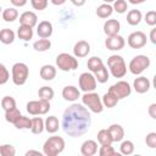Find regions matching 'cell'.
Here are the masks:
<instances>
[{"mask_svg":"<svg viewBox=\"0 0 156 156\" xmlns=\"http://www.w3.org/2000/svg\"><path fill=\"white\" fill-rule=\"evenodd\" d=\"M90 124V112L80 104H72L65 110L62 115V129L71 138H78L85 134L89 130Z\"/></svg>","mask_w":156,"mask_h":156,"instance_id":"1","label":"cell"},{"mask_svg":"<svg viewBox=\"0 0 156 156\" xmlns=\"http://www.w3.org/2000/svg\"><path fill=\"white\" fill-rule=\"evenodd\" d=\"M65 149V140L62 136L52 135L48 138L43 145V154L46 156H56Z\"/></svg>","mask_w":156,"mask_h":156,"instance_id":"2","label":"cell"},{"mask_svg":"<svg viewBox=\"0 0 156 156\" xmlns=\"http://www.w3.org/2000/svg\"><path fill=\"white\" fill-rule=\"evenodd\" d=\"M107 66L115 78H122L127 73V65L123 57L119 55H111L107 58Z\"/></svg>","mask_w":156,"mask_h":156,"instance_id":"3","label":"cell"},{"mask_svg":"<svg viewBox=\"0 0 156 156\" xmlns=\"http://www.w3.org/2000/svg\"><path fill=\"white\" fill-rule=\"evenodd\" d=\"M82 102L85 107H88V110H90L94 113H101L104 110L101 98L99 96L98 93H94V91L84 93V95L82 96Z\"/></svg>","mask_w":156,"mask_h":156,"instance_id":"4","label":"cell"},{"mask_svg":"<svg viewBox=\"0 0 156 156\" xmlns=\"http://www.w3.org/2000/svg\"><path fill=\"white\" fill-rule=\"evenodd\" d=\"M11 73H12V82H13V84L20 87V85H23L27 82L28 76H29V68L23 62H16L12 66Z\"/></svg>","mask_w":156,"mask_h":156,"instance_id":"5","label":"cell"},{"mask_svg":"<svg viewBox=\"0 0 156 156\" xmlns=\"http://www.w3.org/2000/svg\"><path fill=\"white\" fill-rule=\"evenodd\" d=\"M56 66L63 72L74 71L78 68V60L76 56H72L67 52H61L56 57Z\"/></svg>","mask_w":156,"mask_h":156,"instance_id":"6","label":"cell"},{"mask_svg":"<svg viewBox=\"0 0 156 156\" xmlns=\"http://www.w3.org/2000/svg\"><path fill=\"white\" fill-rule=\"evenodd\" d=\"M150 63L151 61L146 55H136L130 60L128 68L132 74L138 76V74H141L146 68H149Z\"/></svg>","mask_w":156,"mask_h":156,"instance_id":"7","label":"cell"},{"mask_svg":"<svg viewBox=\"0 0 156 156\" xmlns=\"http://www.w3.org/2000/svg\"><path fill=\"white\" fill-rule=\"evenodd\" d=\"M51 108L50 106V101H45V100H32L27 104V112L29 115L33 116H40V115H45L49 112V110Z\"/></svg>","mask_w":156,"mask_h":156,"instance_id":"8","label":"cell"},{"mask_svg":"<svg viewBox=\"0 0 156 156\" xmlns=\"http://www.w3.org/2000/svg\"><path fill=\"white\" fill-rule=\"evenodd\" d=\"M108 93H111L112 95H115L118 100H122L127 96L130 95L132 93V87L128 82L126 80H119L115 84H112L110 88H108Z\"/></svg>","mask_w":156,"mask_h":156,"instance_id":"9","label":"cell"},{"mask_svg":"<svg viewBox=\"0 0 156 156\" xmlns=\"http://www.w3.org/2000/svg\"><path fill=\"white\" fill-rule=\"evenodd\" d=\"M79 83V88L84 93H89V91H94L96 89V79L94 77L93 73L90 72H84L79 76L78 79Z\"/></svg>","mask_w":156,"mask_h":156,"instance_id":"10","label":"cell"},{"mask_svg":"<svg viewBox=\"0 0 156 156\" xmlns=\"http://www.w3.org/2000/svg\"><path fill=\"white\" fill-rule=\"evenodd\" d=\"M146 34L143 33L141 30H136L129 34L127 43L132 49H141L146 45Z\"/></svg>","mask_w":156,"mask_h":156,"instance_id":"11","label":"cell"},{"mask_svg":"<svg viewBox=\"0 0 156 156\" xmlns=\"http://www.w3.org/2000/svg\"><path fill=\"white\" fill-rule=\"evenodd\" d=\"M124 45H126L124 38L121 37L119 34H116V35H112V37H107V39L105 40V46L111 51L122 50L124 48Z\"/></svg>","mask_w":156,"mask_h":156,"instance_id":"12","label":"cell"},{"mask_svg":"<svg viewBox=\"0 0 156 156\" xmlns=\"http://www.w3.org/2000/svg\"><path fill=\"white\" fill-rule=\"evenodd\" d=\"M54 28H52V23L49 21H41L39 22V24L37 26V33L39 38L43 39H48L52 35Z\"/></svg>","mask_w":156,"mask_h":156,"instance_id":"13","label":"cell"},{"mask_svg":"<svg viewBox=\"0 0 156 156\" xmlns=\"http://www.w3.org/2000/svg\"><path fill=\"white\" fill-rule=\"evenodd\" d=\"M89 52H90V44L88 41H85V40H79L73 46V54L78 58L88 56Z\"/></svg>","mask_w":156,"mask_h":156,"instance_id":"14","label":"cell"},{"mask_svg":"<svg viewBox=\"0 0 156 156\" xmlns=\"http://www.w3.org/2000/svg\"><path fill=\"white\" fill-rule=\"evenodd\" d=\"M150 85H151L150 80H149L146 77H143V76L135 78L134 82H133V88H134V90H135L136 93H139V94L147 93L149 89H150Z\"/></svg>","mask_w":156,"mask_h":156,"instance_id":"15","label":"cell"},{"mask_svg":"<svg viewBox=\"0 0 156 156\" xmlns=\"http://www.w3.org/2000/svg\"><path fill=\"white\" fill-rule=\"evenodd\" d=\"M121 29V23L117 20H107L104 23V33L107 37H112L119 33Z\"/></svg>","mask_w":156,"mask_h":156,"instance_id":"16","label":"cell"},{"mask_svg":"<svg viewBox=\"0 0 156 156\" xmlns=\"http://www.w3.org/2000/svg\"><path fill=\"white\" fill-rule=\"evenodd\" d=\"M38 23V16L33 11H26L20 16V24L22 26H28V27H34Z\"/></svg>","mask_w":156,"mask_h":156,"instance_id":"17","label":"cell"},{"mask_svg":"<svg viewBox=\"0 0 156 156\" xmlns=\"http://www.w3.org/2000/svg\"><path fill=\"white\" fill-rule=\"evenodd\" d=\"M80 96V93L78 90L77 87L74 85H67L62 89V98L66 100V101H76L78 100V98Z\"/></svg>","mask_w":156,"mask_h":156,"instance_id":"18","label":"cell"},{"mask_svg":"<svg viewBox=\"0 0 156 156\" xmlns=\"http://www.w3.org/2000/svg\"><path fill=\"white\" fill-rule=\"evenodd\" d=\"M98 152V144L95 140H85L80 146V154L83 156H93Z\"/></svg>","mask_w":156,"mask_h":156,"instance_id":"19","label":"cell"},{"mask_svg":"<svg viewBox=\"0 0 156 156\" xmlns=\"http://www.w3.org/2000/svg\"><path fill=\"white\" fill-rule=\"evenodd\" d=\"M107 130H108V133H110V135L112 138V141H117L118 143V141L123 140V138H124V129H123L122 126L113 123V124H111L107 128Z\"/></svg>","mask_w":156,"mask_h":156,"instance_id":"20","label":"cell"},{"mask_svg":"<svg viewBox=\"0 0 156 156\" xmlns=\"http://www.w3.org/2000/svg\"><path fill=\"white\" fill-rule=\"evenodd\" d=\"M58 126L60 124H58V119H57L56 116H49L44 122L45 130L48 133H51V134H54V133H56L58 130Z\"/></svg>","mask_w":156,"mask_h":156,"instance_id":"21","label":"cell"},{"mask_svg":"<svg viewBox=\"0 0 156 156\" xmlns=\"http://www.w3.org/2000/svg\"><path fill=\"white\" fill-rule=\"evenodd\" d=\"M56 76V68L52 65H44L40 68V77L44 80H52Z\"/></svg>","mask_w":156,"mask_h":156,"instance_id":"22","label":"cell"},{"mask_svg":"<svg viewBox=\"0 0 156 156\" xmlns=\"http://www.w3.org/2000/svg\"><path fill=\"white\" fill-rule=\"evenodd\" d=\"M143 20V15L139 10H130L127 13V23L130 26H138Z\"/></svg>","mask_w":156,"mask_h":156,"instance_id":"23","label":"cell"},{"mask_svg":"<svg viewBox=\"0 0 156 156\" xmlns=\"http://www.w3.org/2000/svg\"><path fill=\"white\" fill-rule=\"evenodd\" d=\"M17 35L20 39L24 40V41H28L33 38V28L32 27H28V26H22L20 24L18 29H17Z\"/></svg>","mask_w":156,"mask_h":156,"instance_id":"24","label":"cell"},{"mask_svg":"<svg viewBox=\"0 0 156 156\" xmlns=\"http://www.w3.org/2000/svg\"><path fill=\"white\" fill-rule=\"evenodd\" d=\"M15 40V32L10 28H4L0 30V41L5 45L12 44Z\"/></svg>","mask_w":156,"mask_h":156,"instance_id":"25","label":"cell"},{"mask_svg":"<svg viewBox=\"0 0 156 156\" xmlns=\"http://www.w3.org/2000/svg\"><path fill=\"white\" fill-rule=\"evenodd\" d=\"M54 95H55L54 89H52L51 87H48V85L41 87V88H39V90H38V96H39L40 100L50 101V100H52Z\"/></svg>","mask_w":156,"mask_h":156,"instance_id":"26","label":"cell"},{"mask_svg":"<svg viewBox=\"0 0 156 156\" xmlns=\"http://www.w3.org/2000/svg\"><path fill=\"white\" fill-rule=\"evenodd\" d=\"M1 16L5 22H13L18 17V11L15 7H7L1 12Z\"/></svg>","mask_w":156,"mask_h":156,"instance_id":"27","label":"cell"},{"mask_svg":"<svg viewBox=\"0 0 156 156\" xmlns=\"http://www.w3.org/2000/svg\"><path fill=\"white\" fill-rule=\"evenodd\" d=\"M44 129H45V127H44V119L41 117H34V118H32L30 130H32L33 134H41Z\"/></svg>","mask_w":156,"mask_h":156,"instance_id":"28","label":"cell"},{"mask_svg":"<svg viewBox=\"0 0 156 156\" xmlns=\"http://www.w3.org/2000/svg\"><path fill=\"white\" fill-rule=\"evenodd\" d=\"M112 12H113V9L110 4H102L96 9V15L100 18H107L112 15Z\"/></svg>","mask_w":156,"mask_h":156,"instance_id":"29","label":"cell"},{"mask_svg":"<svg viewBox=\"0 0 156 156\" xmlns=\"http://www.w3.org/2000/svg\"><path fill=\"white\" fill-rule=\"evenodd\" d=\"M118 99L115 96V95H112L111 93H106V94H104V96H102V99H101V102H102V105L105 106V107H107V108H112V107H115L117 104H118Z\"/></svg>","mask_w":156,"mask_h":156,"instance_id":"30","label":"cell"},{"mask_svg":"<svg viewBox=\"0 0 156 156\" xmlns=\"http://www.w3.org/2000/svg\"><path fill=\"white\" fill-rule=\"evenodd\" d=\"M98 141L100 143V145H111L113 141H112V138L108 133L107 129H100L98 132Z\"/></svg>","mask_w":156,"mask_h":156,"instance_id":"31","label":"cell"},{"mask_svg":"<svg viewBox=\"0 0 156 156\" xmlns=\"http://www.w3.org/2000/svg\"><path fill=\"white\" fill-rule=\"evenodd\" d=\"M33 48H34L35 51L44 52V51H46V50H49V49L51 48V41H50L49 39H43V38H40L39 40L34 41Z\"/></svg>","mask_w":156,"mask_h":156,"instance_id":"32","label":"cell"},{"mask_svg":"<svg viewBox=\"0 0 156 156\" xmlns=\"http://www.w3.org/2000/svg\"><path fill=\"white\" fill-rule=\"evenodd\" d=\"M94 77L96 79V82H99V83H106L108 80V78H110V73H108L107 68L105 66H102L98 71L94 72Z\"/></svg>","mask_w":156,"mask_h":156,"instance_id":"33","label":"cell"},{"mask_svg":"<svg viewBox=\"0 0 156 156\" xmlns=\"http://www.w3.org/2000/svg\"><path fill=\"white\" fill-rule=\"evenodd\" d=\"M87 66H88L89 71L94 73L95 71H98L100 67L104 66V62H102V60H101L100 57H98V56H93V57H90V58L88 60Z\"/></svg>","mask_w":156,"mask_h":156,"instance_id":"34","label":"cell"},{"mask_svg":"<svg viewBox=\"0 0 156 156\" xmlns=\"http://www.w3.org/2000/svg\"><path fill=\"white\" fill-rule=\"evenodd\" d=\"M13 126L17 129H30V127H32V119L21 115L20 118L13 123Z\"/></svg>","mask_w":156,"mask_h":156,"instance_id":"35","label":"cell"},{"mask_svg":"<svg viewBox=\"0 0 156 156\" xmlns=\"http://www.w3.org/2000/svg\"><path fill=\"white\" fill-rule=\"evenodd\" d=\"M21 116V112L17 107H13V108H10V110H6L5 111V119L9 122V123H15Z\"/></svg>","mask_w":156,"mask_h":156,"instance_id":"36","label":"cell"},{"mask_svg":"<svg viewBox=\"0 0 156 156\" xmlns=\"http://www.w3.org/2000/svg\"><path fill=\"white\" fill-rule=\"evenodd\" d=\"M119 151L122 155H132L134 152V144L130 140H123L119 146Z\"/></svg>","mask_w":156,"mask_h":156,"instance_id":"37","label":"cell"},{"mask_svg":"<svg viewBox=\"0 0 156 156\" xmlns=\"http://www.w3.org/2000/svg\"><path fill=\"white\" fill-rule=\"evenodd\" d=\"M113 11H116L117 13H124L128 10V4L126 0H115L113 1V6H112Z\"/></svg>","mask_w":156,"mask_h":156,"instance_id":"38","label":"cell"},{"mask_svg":"<svg viewBox=\"0 0 156 156\" xmlns=\"http://www.w3.org/2000/svg\"><path fill=\"white\" fill-rule=\"evenodd\" d=\"M1 107L4 108V111L13 108V107H16V100L12 96H9V95L4 96L2 100H1Z\"/></svg>","mask_w":156,"mask_h":156,"instance_id":"39","label":"cell"},{"mask_svg":"<svg viewBox=\"0 0 156 156\" xmlns=\"http://www.w3.org/2000/svg\"><path fill=\"white\" fill-rule=\"evenodd\" d=\"M99 155L100 156H116V155L118 156V154L111 145H101V147L99 150Z\"/></svg>","mask_w":156,"mask_h":156,"instance_id":"40","label":"cell"},{"mask_svg":"<svg viewBox=\"0 0 156 156\" xmlns=\"http://www.w3.org/2000/svg\"><path fill=\"white\" fill-rule=\"evenodd\" d=\"M48 2L49 0H30V5L34 10H38V11H43L46 9L48 6Z\"/></svg>","mask_w":156,"mask_h":156,"instance_id":"41","label":"cell"},{"mask_svg":"<svg viewBox=\"0 0 156 156\" xmlns=\"http://www.w3.org/2000/svg\"><path fill=\"white\" fill-rule=\"evenodd\" d=\"M9 79H10V73H9L7 68L5 67V65L0 63V85L7 83Z\"/></svg>","mask_w":156,"mask_h":156,"instance_id":"42","label":"cell"},{"mask_svg":"<svg viewBox=\"0 0 156 156\" xmlns=\"http://www.w3.org/2000/svg\"><path fill=\"white\" fill-rule=\"evenodd\" d=\"M144 21L146 22V24L154 27V26L156 24V11L151 10V11L146 12V15H145V17H144Z\"/></svg>","mask_w":156,"mask_h":156,"instance_id":"43","label":"cell"},{"mask_svg":"<svg viewBox=\"0 0 156 156\" xmlns=\"http://www.w3.org/2000/svg\"><path fill=\"white\" fill-rule=\"evenodd\" d=\"M1 152H2V156H15L16 149L11 144H4L1 145Z\"/></svg>","mask_w":156,"mask_h":156,"instance_id":"44","label":"cell"},{"mask_svg":"<svg viewBox=\"0 0 156 156\" xmlns=\"http://www.w3.org/2000/svg\"><path fill=\"white\" fill-rule=\"evenodd\" d=\"M145 143L150 149H155L156 147V133L155 132L149 133L145 138Z\"/></svg>","mask_w":156,"mask_h":156,"instance_id":"45","label":"cell"},{"mask_svg":"<svg viewBox=\"0 0 156 156\" xmlns=\"http://www.w3.org/2000/svg\"><path fill=\"white\" fill-rule=\"evenodd\" d=\"M147 112H149V116H150L152 119H155V118H156V104H151V105L149 106Z\"/></svg>","mask_w":156,"mask_h":156,"instance_id":"46","label":"cell"},{"mask_svg":"<svg viewBox=\"0 0 156 156\" xmlns=\"http://www.w3.org/2000/svg\"><path fill=\"white\" fill-rule=\"evenodd\" d=\"M10 1L16 7H22V6H24L27 4V0H10Z\"/></svg>","mask_w":156,"mask_h":156,"instance_id":"47","label":"cell"},{"mask_svg":"<svg viewBox=\"0 0 156 156\" xmlns=\"http://www.w3.org/2000/svg\"><path fill=\"white\" fill-rule=\"evenodd\" d=\"M150 40L152 44H156V28H152L150 30Z\"/></svg>","mask_w":156,"mask_h":156,"instance_id":"48","label":"cell"},{"mask_svg":"<svg viewBox=\"0 0 156 156\" xmlns=\"http://www.w3.org/2000/svg\"><path fill=\"white\" fill-rule=\"evenodd\" d=\"M85 1H87V0H71V2H72L74 6H78V7L83 6V5L85 4Z\"/></svg>","mask_w":156,"mask_h":156,"instance_id":"49","label":"cell"},{"mask_svg":"<svg viewBox=\"0 0 156 156\" xmlns=\"http://www.w3.org/2000/svg\"><path fill=\"white\" fill-rule=\"evenodd\" d=\"M30 155H37V156H41L43 154L40 151H35V150H29L26 152V156H30Z\"/></svg>","mask_w":156,"mask_h":156,"instance_id":"50","label":"cell"},{"mask_svg":"<svg viewBox=\"0 0 156 156\" xmlns=\"http://www.w3.org/2000/svg\"><path fill=\"white\" fill-rule=\"evenodd\" d=\"M50 1H51V4L55 5V6H61V5H63V4L66 2V0H50Z\"/></svg>","mask_w":156,"mask_h":156,"instance_id":"51","label":"cell"},{"mask_svg":"<svg viewBox=\"0 0 156 156\" xmlns=\"http://www.w3.org/2000/svg\"><path fill=\"white\" fill-rule=\"evenodd\" d=\"M130 4H133V5H138V4H143L144 1H146V0H128Z\"/></svg>","mask_w":156,"mask_h":156,"instance_id":"52","label":"cell"},{"mask_svg":"<svg viewBox=\"0 0 156 156\" xmlns=\"http://www.w3.org/2000/svg\"><path fill=\"white\" fill-rule=\"evenodd\" d=\"M102 1H104L105 4H111V2H113L115 0H102Z\"/></svg>","mask_w":156,"mask_h":156,"instance_id":"53","label":"cell"},{"mask_svg":"<svg viewBox=\"0 0 156 156\" xmlns=\"http://www.w3.org/2000/svg\"><path fill=\"white\" fill-rule=\"evenodd\" d=\"M0 156H2V152H1V145H0Z\"/></svg>","mask_w":156,"mask_h":156,"instance_id":"54","label":"cell"},{"mask_svg":"<svg viewBox=\"0 0 156 156\" xmlns=\"http://www.w3.org/2000/svg\"><path fill=\"white\" fill-rule=\"evenodd\" d=\"M0 13H1V7H0Z\"/></svg>","mask_w":156,"mask_h":156,"instance_id":"55","label":"cell"}]
</instances>
